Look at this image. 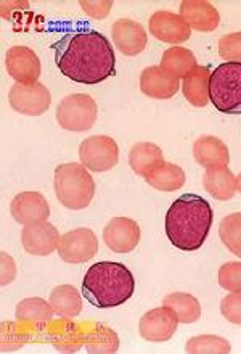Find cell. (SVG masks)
I'll return each instance as SVG.
<instances>
[{"instance_id":"6da1fadb","label":"cell","mask_w":241,"mask_h":354,"mask_svg":"<svg viewBox=\"0 0 241 354\" xmlns=\"http://www.w3.org/2000/svg\"><path fill=\"white\" fill-rule=\"evenodd\" d=\"M52 48L57 68L68 80L92 86L115 76V50L102 32L93 29L68 32Z\"/></svg>"},{"instance_id":"7a4b0ae2","label":"cell","mask_w":241,"mask_h":354,"mask_svg":"<svg viewBox=\"0 0 241 354\" xmlns=\"http://www.w3.org/2000/svg\"><path fill=\"white\" fill-rule=\"evenodd\" d=\"M214 213L203 196L185 194L171 205L164 229L169 242L184 252H195L208 239Z\"/></svg>"},{"instance_id":"3957f363","label":"cell","mask_w":241,"mask_h":354,"mask_svg":"<svg viewBox=\"0 0 241 354\" xmlns=\"http://www.w3.org/2000/svg\"><path fill=\"white\" fill-rule=\"evenodd\" d=\"M135 290L134 275L124 264L102 261L84 275L82 295L95 308H116L131 299Z\"/></svg>"},{"instance_id":"277c9868","label":"cell","mask_w":241,"mask_h":354,"mask_svg":"<svg viewBox=\"0 0 241 354\" xmlns=\"http://www.w3.org/2000/svg\"><path fill=\"white\" fill-rule=\"evenodd\" d=\"M53 189L60 203L70 209H84L95 195V182L86 166L68 163L55 169Z\"/></svg>"},{"instance_id":"5b68a950","label":"cell","mask_w":241,"mask_h":354,"mask_svg":"<svg viewBox=\"0 0 241 354\" xmlns=\"http://www.w3.org/2000/svg\"><path fill=\"white\" fill-rule=\"evenodd\" d=\"M209 102L225 115L241 113V63H222L211 75Z\"/></svg>"},{"instance_id":"8992f818","label":"cell","mask_w":241,"mask_h":354,"mask_svg":"<svg viewBox=\"0 0 241 354\" xmlns=\"http://www.w3.org/2000/svg\"><path fill=\"white\" fill-rule=\"evenodd\" d=\"M97 116V103L87 93L68 95L57 106V121L66 131L84 132L92 129Z\"/></svg>"},{"instance_id":"52a82bcc","label":"cell","mask_w":241,"mask_h":354,"mask_svg":"<svg viewBox=\"0 0 241 354\" xmlns=\"http://www.w3.org/2000/svg\"><path fill=\"white\" fill-rule=\"evenodd\" d=\"M79 158L82 166L93 173H105L117 165L119 149L115 139L108 136H92L82 140L79 147Z\"/></svg>"},{"instance_id":"ba28073f","label":"cell","mask_w":241,"mask_h":354,"mask_svg":"<svg viewBox=\"0 0 241 354\" xmlns=\"http://www.w3.org/2000/svg\"><path fill=\"white\" fill-rule=\"evenodd\" d=\"M8 102L15 111L26 116H41L50 108V91L42 82H15L8 92Z\"/></svg>"},{"instance_id":"9c48e42d","label":"cell","mask_w":241,"mask_h":354,"mask_svg":"<svg viewBox=\"0 0 241 354\" xmlns=\"http://www.w3.org/2000/svg\"><path fill=\"white\" fill-rule=\"evenodd\" d=\"M98 239L92 229L81 227L63 234L58 242V254L65 263L81 264L97 257Z\"/></svg>"},{"instance_id":"30bf717a","label":"cell","mask_w":241,"mask_h":354,"mask_svg":"<svg viewBox=\"0 0 241 354\" xmlns=\"http://www.w3.org/2000/svg\"><path fill=\"white\" fill-rule=\"evenodd\" d=\"M179 319L177 314L162 304L161 308H155L140 319V335L145 340L153 343H162L171 340L177 332Z\"/></svg>"},{"instance_id":"8fae6325","label":"cell","mask_w":241,"mask_h":354,"mask_svg":"<svg viewBox=\"0 0 241 354\" xmlns=\"http://www.w3.org/2000/svg\"><path fill=\"white\" fill-rule=\"evenodd\" d=\"M60 232L55 225L42 221V223L24 225L21 230V243L32 257H48V254L58 250L60 242Z\"/></svg>"},{"instance_id":"7c38bea8","label":"cell","mask_w":241,"mask_h":354,"mask_svg":"<svg viewBox=\"0 0 241 354\" xmlns=\"http://www.w3.org/2000/svg\"><path fill=\"white\" fill-rule=\"evenodd\" d=\"M5 66H7L8 75L15 81L23 82V84L37 82L42 71L41 60H39L36 52L32 48L23 46H15L10 48L7 55H5Z\"/></svg>"},{"instance_id":"4fadbf2b","label":"cell","mask_w":241,"mask_h":354,"mask_svg":"<svg viewBox=\"0 0 241 354\" xmlns=\"http://www.w3.org/2000/svg\"><path fill=\"white\" fill-rule=\"evenodd\" d=\"M103 242L111 252L129 253L140 242V227L131 218H113L103 229Z\"/></svg>"},{"instance_id":"5bb4252c","label":"cell","mask_w":241,"mask_h":354,"mask_svg":"<svg viewBox=\"0 0 241 354\" xmlns=\"http://www.w3.org/2000/svg\"><path fill=\"white\" fill-rule=\"evenodd\" d=\"M148 28L151 36L167 44H182L189 41L191 36V28L184 21V18L166 10L151 15Z\"/></svg>"},{"instance_id":"9a60e30c","label":"cell","mask_w":241,"mask_h":354,"mask_svg":"<svg viewBox=\"0 0 241 354\" xmlns=\"http://www.w3.org/2000/svg\"><path fill=\"white\" fill-rule=\"evenodd\" d=\"M10 213L17 223L29 225L47 221L50 216V206L46 196L39 192H21L13 198Z\"/></svg>"},{"instance_id":"2e32d148","label":"cell","mask_w":241,"mask_h":354,"mask_svg":"<svg viewBox=\"0 0 241 354\" xmlns=\"http://www.w3.org/2000/svg\"><path fill=\"white\" fill-rule=\"evenodd\" d=\"M111 36L117 50L127 57H135L144 52L148 41L144 26L131 18L117 19L111 28Z\"/></svg>"},{"instance_id":"e0dca14e","label":"cell","mask_w":241,"mask_h":354,"mask_svg":"<svg viewBox=\"0 0 241 354\" xmlns=\"http://www.w3.org/2000/svg\"><path fill=\"white\" fill-rule=\"evenodd\" d=\"M182 88L180 80L167 75L161 66H148L142 71L140 91L156 100H167Z\"/></svg>"},{"instance_id":"ac0fdd59","label":"cell","mask_w":241,"mask_h":354,"mask_svg":"<svg viewBox=\"0 0 241 354\" xmlns=\"http://www.w3.org/2000/svg\"><path fill=\"white\" fill-rule=\"evenodd\" d=\"M180 17L191 29L201 32L214 31L220 23L219 12L206 0H185V2H182Z\"/></svg>"},{"instance_id":"d6986e66","label":"cell","mask_w":241,"mask_h":354,"mask_svg":"<svg viewBox=\"0 0 241 354\" xmlns=\"http://www.w3.org/2000/svg\"><path fill=\"white\" fill-rule=\"evenodd\" d=\"M193 156L198 165L206 169L225 168L230 163L227 145L219 137L203 136L193 144Z\"/></svg>"},{"instance_id":"ffe728a7","label":"cell","mask_w":241,"mask_h":354,"mask_svg":"<svg viewBox=\"0 0 241 354\" xmlns=\"http://www.w3.org/2000/svg\"><path fill=\"white\" fill-rule=\"evenodd\" d=\"M204 189L213 198L219 201H227L233 198L237 194V177L230 171L227 166L225 168H213L206 169L203 177Z\"/></svg>"},{"instance_id":"44dd1931","label":"cell","mask_w":241,"mask_h":354,"mask_svg":"<svg viewBox=\"0 0 241 354\" xmlns=\"http://www.w3.org/2000/svg\"><path fill=\"white\" fill-rule=\"evenodd\" d=\"M162 163H164V156H162L161 149L151 142H139L129 151L131 168L144 179Z\"/></svg>"},{"instance_id":"7402d4cb","label":"cell","mask_w":241,"mask_h":354,"mask_svg":"<svg viewBox=\"0 0 241 354\" xmlns=\"http://www.w3.org/2000/svg\"><path fill=\"white\" fill-rule=\"evenodd\" d=\"M209 68L196 66L182 82V92L186 100L193 106H206L209 103V84H211Z\"/></svg>"},{"instance_id":"603a6c76","label":"cell","mask_w":241,"mask_h":354,"mask_svg":"<svg viewBox=\"0 0 241 354\" xmlns=\"http://www.w3.org/2000/svg\"><path fill=\"white\" fill-rule=\"evenodd\" d=\"M53 313L61 319H73L79 316L82 309V298L73 285H58L52 290L50 299H48Z\"/></svg>"},{"instance_id":"cb8c5ba5","label":"cell","mask_w":241,"mask_h":354,"mask_svg":"<svg viewBox=\"0 0 241 354\" xmlns=\"http://www.w3.org/2000/svg\"><path fill=\"white\" fill-rule=\"evenodd\" d=\"M167 75L177 77V80H185L196 66V58L193 52L185 47H171L162 53L161 65Z\"/></svg>"},{"instance_id":"d4e9b609","label":"cell","mask_w":241,"mask_h":354,"mask_svg":"<svg viewBox=\"0 0 241 354\" xmlns=\"http://www.w3.org/2000/svg\"><path fill=\"white\" fill-rule=\"evenodd\" d=\"M84 346L87 353L92 354H113L119 350V338L105 324H90V328L86 332Z\"/></svg>"},{"instance_id":"484cf974","label":"cell","mask_w":241,"mask_h":354,"mask_svg":"<svg viewBox=\"0 0 241 354\" xmlns=\"http://www.w3.org/2000/svg\"><path fill=\"white\" fill-rule=\"evenodd\" d=\"M50 340L55 350L61 353H77L86 342V332L82 330L79 324L71 322L66 319L65 322L58 324L52 330Z\"/></svg>"},{"instance_id":"4316f807","label":"cell","mask_w":241,"mask_h":354,"mask_svg":"<svg viewBox=\"0 0 241 354\" xmlns=\"http://www.w3.org/2000/svg\"><path fill=\"white\" fill-rule=\"evenodd\" d=\"M146 184L161 192H174L185 184V173L179 165L162 163L145 177Z\"/></svg>"},{"instance_id":"83f0119b","label":"cell","mask_w":241,"mask_h":354,"mask_svg":"<svg viewBox=\"0 0 241 354\" xmlns=\"http://www.w3.org/2000/svg\"><path fill=\"white\" fill-rule=\"evenodd\" d=\"M162 304L171 308L182 324H193L201 317V304L190 293H171L162 299Z\"/></svg>"},{"instance_id":"f1b7e54d","label":"cell","mask_w":241,"mask_h":354,"mask_svg":"<svg viewBox=\"0 0 241 354\" xmlns=\"http://www.w3.org/2000/svg\"><path fill=\"white\" fill-rule=\"evenodd\" d=\"M50 303L42 298H26L17 304V319L23 324H47L53 319Z\"/></svg>"},{"instance_id":"f546056e","label":"cell","mask_w":241,"mask_h":354,"mask_svg":"<svg viewBox=\"0 0 241 354\" xmlns=\"http://www.w3.org/2000/svg\"><path fill=\"white\" fill-rule=\"evenodd\" d=\"M219 237L235 257L241 258V213L225 216L219 225Z\"/></svg>"},{"instance_id":"4dcf8cb0","label":"cell","mask_w":241,"mask_h":354,"mask_svg":"<svg viewBox=\"0 0 241 354\" xmlns=\"http://www.w3.org/2000/svg\"><path fill=\"white\" fill-rule=\"evenodd\" d=\"M230 350H232V346H230L229 340L215 335H200L190 338L185 348V351L191 354H227Z\"/></svg>"},{"instance_id":"1f68e13d","label":"cell","mask_w":241,"mask_h":354,"mask_svg":"<svg viewBox=\"0 0 241 354\" xmlns=\"http://www.w3.org/2000/svg\"><path fill=\"white\" fill-rule=\"evenodd\" d=\"M219 283L227 292H241V263L230 261L219 269Z\"/></svg>"},{"instance_id":"d6a6232c","label":"cell","mask_w":241,"mask_h":354,"mask_svg":"<svg viewBox=\"0 0 241 354\" xmlns=\"http://www.w3.org/2000/svg\"><path fill=\"white\" fill-rule=\"evenodd\" d=\"M28 342V333L21 332L17 324L3 322L2 324V351H15L24 346Z\"/></svg>"},{"instance_id":"836d02e7","label":"cell","mask_w":241,"mask_h":354,"mask_svg":"<svg viewBox=\"0 0 241 354\" xmlns=\"http://www.w3.org/2000/svg\"><path fill=\"white\" fill-rule=\"evenodd\" d=\"M219 55L224 60L241 63V31L227 34L219 41Z\"/></svg>"},{"instance_id":"e575fe53","label":"cell","mask_w":241,"mask_h":354,"mask_svg":"<svg viewBox=\"0 0 241 354\" xmlns=\"http://www.w3.org/2000/svg\"><path fill=\"white\" fill-rule=\"evenodd\" d=\"M220 313L229 322L241 326V292H230L222 301H220Z\"/></svg>"},{"instance_id":"d590c367","label":"cell","mask_w":241,"mask_h":354,"mask_svg":"<svg viewBox=\"0 0 241 354\" xmlns=\"http://www.w3.org/2000/svg\"><path fill=\"white\" fill-rule=\"evenodd\" d=\"M81 7L84 10V13H87L88 17L93 18H105L110 13V10L113 7V2H81Z\"/></svg>"},{"instance_id":"8d00e7d4","label":"cell","mask_w":241,"mask_h":354,"mask_svg":"<svg viewBox=\"0 0 241 354\" xmlns=\"http://www.w3.org/2000/svg\"><path fill=\"white\" fill-rule=\"evenodd\" d=\"M15 275H17V266H15L13 258L2 252V285L12 283Z\"/></svg>"},{"instance_id":"74e56055","label":"cell","mask_w":241,"mask_h":354,"mask_svg":"<svg viewBox=\"0 0 241 354\" xmlns=\"http://www.w3.org/2000/svg\"><path fill=\"white\" fill-rule=\"evenodd\" d=\"M237 190L241 194V173L237 176Z\"/></svg>"}]
</instances>
